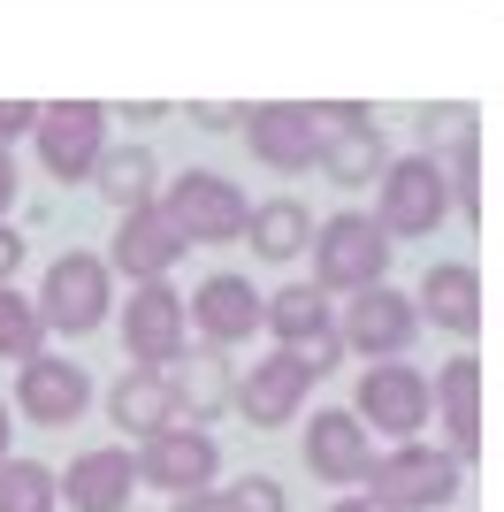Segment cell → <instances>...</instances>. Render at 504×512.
Listing matches in <instances>:
<instances>
[{
  "label": "cell",
  "instance_id": "15",
  "mask_svg": "<svg viewBox=\"0 0 504 512\" xmlns=\"http://www.w3.org/2000/svg\"><path fill=\"white\" fill-rule=\"evenodd\" d=\"M306 467H314L321 482H359V474L375 467L367 428H359L352 413H314V428H306Z\"/></svg>",
  "mask_w": 504,
  "mask_h": 512
},
{
  "label": "cell",
  "instance_id": "5",
  "mask_svg": "<svg viewBox=\"0 0 504 512\" xmlns=\"http://www.w3.org/2000/svg\"><path fill=\"white\" fill-rule=\"evenodd\" d=\"M314 245H321V283H336V291H375L390 268V237L367 214H336Z\"/></svg>",
  "mask_w": 504,
  "mask_h": 512
},
{
  "label": "cell",
  "instance_id": "18",
  "mask_svg": "<svg viewBox=\"0 0 504 512\" xmlns=\"http://www.w3.org/2000/svg\"><path fill=\"white\" fill-rule=\"evenodd\" d=\"M107 413H115V428L123 436H161V428H176V398H168V375H153V367H130L123 383H115V398H107Z\"/></svg>",
  "mask_w": 504,
  "mask_h": 512
},
{
  "label": "cell",
  "instance_id": "28",
  "mask_svg": "<svg viewBox=\"0 0 504 512\" xmlns=\"http://www.w3.org/2000/svg\"><path fill=\"white\" fill-rule=\"evenodd\" d=\"M230 505H237V512H283V482L245 474V482H230Z\"/></svg>",
  "mask_w": 504,
  "mask_h": 512
},
{
  "label": "cell",
  "instance_id": "31",
  "mask_svg": "<svg viewBox=\"0 0 504 512\" xmlns=\"http://www.w3.org/2000/svg\"><path fill=\"white\" fill-rule=\"evenodd\" d=\"M16 260H23V237H8V230H0V283L16 276Z\"/></svg>",
  "mask_w": 504,
  "mask_h": 512
},
{
  "label": "cell",
  "instance_id": "6",
  "mask_svg": "<svg viewBox=\"0 0 504 512\" xmlns=\"http://www.w3.org/2000/svg\"><path fill=\"white\" fill-rule=\"evenodd\" d=\"M39 321H54L62 337H84V329H100L107 321V268L92 253H62L46 268V306Z\"/></svg>",
  "mask_w": 504,
  "mask_h": 512
},
{
  "label": "cell",
  "instance_id": "3",
  "mask_svg": "<svg viewBox=\"0 0 504 512\" xmlns=\"http://www.w3.org/2000/svg\"><path fill=\"white\" fill-rule=\"evenodd\" d=\"M214 474H222V451H214L207 428H161V436H146V451H138V482H153V490L168 497H191V490H214Z\"/></svg>",
  "mask_w": 504,
  "mask_h": 512
},
{
  "label": "cell",
  "instance_id": "9",
  "mask_svg": "<svg viewBox=\"0 0 504 512\" xmlns=\"http://www.w3.org/2000/svg\"><path fill=\"white\" fill-rule=\"evenodd\" d=\"M16 406L31 413L39 428H69L84 406H92V375H84L77 360H46V352H31V360H23V383H16Z\"/></svg>",
  "mask_w": 504,
  "mask_h": 512
},
{
  "label": "cell",
  "instance_id": "22",
  "mask_svg": "<svg viewBox=\"0 0 504 512\" xmlns=\"http://www.w3.org/2000/svg\"><path fill=\"white\" fill-rule=\"evenodd\" d=\"M168 375V398H176V421L199 428L222 413V398H230V375H222V360L214 352H191V367H161Z\"/></svg>",
  "mask_w": 504,
  "mask_h": 512
},
{
  "label": "cell",
  "instance_id": "7",
  "mask_svg": "<svg viewBox=\"0 0 504 512\" xmlns=\"http://www.w3.org/2000/svg\"><path fill=\"white\" fill-rule=\"evenodd\" d=\"M123 344L138 367H176L184 360V299L168 291V283H138L130 291V314H123Z\"/></svg>",
  "mask_w": 504,
  "mask_h": 512
},
{
  "label": "cell",
  "instance_id": "14",
  "mask_svg": "<svg viewBox=\"0 0 504 512\" xmlns=\"http://www.w3.org/2000/svg\"><path fill=\"white\" fill-rule=\"evenodd\" d=\"M176 253H184V237L168 230L161 207H130L123 214V237H115V268L138 283H161L168 268H176Z\"/></svg>",
  "mask_w": 504,
  "mask_h": 512
},
{
  "label": "cell",
  "instance_id": "11",
  "mask_svg": "<svg viewBox=\"0 0 504 512\" xmlns=\"http://www.w3.org/2000/svg\"><path fill=\"white\" fill-rule=\"evenodd\" d=\"M306 390H314V367L298 360V352H275V360H252V375L237 383V413L252 428H283Z\"/></svg>",
  "mask_w": 504,
  "mask_h": 512
},
{
  "label": "cell",
  "instance_id": "1",
  "mask_svg": "<svg viewBox=\"0 0 504 512\" xmlns=\"http://www.w3.org/2000/svg\"><path fill=\"white\" fill-rule=\"evenodd\" d=\"M367 482V505L382 512H428V505H451L459 497V459L451 451H428V444H398L390 459L359 474Z\"/></svg>",
  "mask_w": 504,
  "mask_h": 512
},
{
  "label": "cell",
  "instance_id": "23",
  "mask_svg": "<svg viewBox=\"0 0 504 512\" xmlns=\"http://www.w3.org/2000/svg\"><path fill=\"white\" fill-rule=\"evenodd\" d=\"M260 321L283 337V352H298V344H314L321 329H329V299H321L314 283H291V291H275V299L260 306Z\"/></svg>",
  "mask_w": 504,
  "mask_h": 512
},
{
  "label": "cell",
  "instance_id": "29",
  "mask_svg": "<svg viewBox=\"0 0 504 512\" xmlns=\"http://www.w3.org/2000/svg\"><path fill=\"white\" fill-rule=\"evenodd\" d=\"M176 512H237V505H230V490L214 482V490H191V497H176Z\"/></svg>",
  "mask_w": 504,
  "mask_h": 512
},
{
  "label": "cell",
  "instance_id": "33",
  "mask_svg": "<svg viewBox=\"0 0 504 512\" xmlns=\"http://www.w3.org/2000/svg\"><path fill=\"white\" fill-rule=\"evenodd\" d=\"M329 512H382V505H367V497H344V505H329Z\"/></svg>",
  "mask_w": 504,
  "mask_h": 512
},
{
  "label": "cell",
  "instance_id": "32",
  "mask_svg": "<svg viewBox=\"0 0 504 512\" xmlns=\"http://www.w3.org/2000/svg\"><path fill=\"white\" fill-rule=\"evenodd\" d=\"M8 199H16V161L0 153V214H8Z\"/></svg>",
  "mask_w": 504,
  "mask_h": 512
},
{
  "label": "cell",
  "instance_id": "25",
  "mask_svg": "<svg viewBox=\"0 0 504 512\" xmlns=\"http://www.w3.org/2000/svg\"><path fill=\"white\" fill-rule=\"evenodd\" d=\"M62 490H54V467L39 459H0V512H54Z\"/></svg>",
  "mask_w": 504,
  "mask_h": 512
},
{
  "label": "cell",
  "instance_id": "2",
  "mask_svg": "<svg viewBox=\"0 0 504 512\" xmlns=\"http://www.w3.org/2000/svg\"><path fill=\"white\" fill-rule=\"evenodd\" d=\"M168 230L191 237V245H230V237H245V192L237 184H222V176H176V192H168Z\"/></svg>",
  "mask_w": 504,
  "mask_h": 512
},
{
  "label": "cell",
  "instance_id": "16",
  "mask_svg": "<svg viewBox=\"0 0 504 512\" xmlns=\"http://www.w3.org/2000/svg\"><path fill=\"white\" fill-rule=\"evenodd\" d=\"M428 406H443V421H451V459H474V444H482V360H451L436 375V390H428Z\"/></svg>",
  "mask_w": 504,
  "mask_h": 512
},
{
  "label": "cell",
  "instance_id": "21",
  "mask_svg": "<svg viewBox=\"0 0 504 512\" xmlns=\"http://www.w3.org/2000/svg\"><path fill=\"white\" fill-rule=\"evenodd\" d=\"M252 153L268 169H306L314 161V115L306 107H260L252 115Z\"/></svg>",
  "mask_w": 504,
  "mask_h": 512
},
{
  "label": "cell",
  "instance_id": "20",
  "mask_svg": "<svg viewBox=\"0 0 504 512\" xmlns=\"http://www.w3.org/2000/svg\"><path fill=\"white\" fill-rule=\"evenodd\" d=\"M191 314H199V329H207L214 344H230V337H252L260 329V291H252L245 276H214L199 299H191Z\"/></svg>",
  "mask_w": 504,
  "mask_h": 512
},
{
  "label": "cell",
  "instance_id": "8",
  "mask_svg": "<svg viewBox=\"0 0 504 512\" xmlns=\"http://www.w3.org/2000/svg\"><path fill=\"white\" fill-rule=\"evenodd\" d=\"M443 207H451V184H443V161H428V153H413L382 176V230L420 237L443 222Z\"/></svg>",
  "mask_w": 504,
  "mask_h": 512
},
{
  "label": "cell",
  "instance_id": "10",
  "mask_svg": "<svg viewBox=\"0 0 504 512\" xmlns=\"http://www.w3.org/2000/svg\"><path fill=\"white\" fill-rule=\"evenodd\" d=\"M306 115H314V153L336 184H367L382 169V138L375 123H359V107H306Z\"/></svg>",
  "mask_w": 504,
  "mask_h": 512
},
{
  "label": "cell",
  "instance_id": "4",
  "mask_svg": "<svg viewBox=\"0 0 504 512\" xmlns=\"http://www.w3.org/2000/svg\"><path fill=\"white\" fill-rule=\"evenodd\" d=\"M352 421L359 428L375 421L382 436H420V421H428V375H413L405 360H375L367 375H359Z\"/></svg>",
  "mask_w": 504,
  "mask_h": 512
},
{
  "label": "cell",
  "instance_id": "24",
  "mask_svg": "<svg viewBox=\"0 0 504 512\" xmlns=\"http://www.w3.org/2000/svg\"><path fill=\"white\" fill-rule=\"evenodd\" d=\"M245 230H252V245H260L268 260H291L298 245L314 237V222H306V207H298V199H268V207L245 214Z\"/></svg>",
  "mask_w": 504,
  "mask_h": 512
},
{
  "label": "cell",
  "instance_id": "17",
  "mask_svg": "<svg viewBox=\"0 0 504 512\" xmlns=\"http://www.w3.org/2000/svg\"><path fill=\"white\" fill-rule=\"evenodd\" d=\"M405 337H413V306L390 299V291H367V299H352V321H344V344L352 352H375V360H398Z\"/></svg>",
  "mask_w": 504,
  "mask_h": 512
},
{
  "label": "cell",
  "instance_id": "30",
  "mask_svg": "<svg viewBox=\"0 0 504 512\" xmlns=\"http://www.w3.org/2000/svg\"><path fill=\"white\" fill-rule=\"evenodd\" d=\"M39 123V107H23V100H0V138H16V130Z\"/></svg>",
  "mask_w": 504,
  "mask_h": 512
},
{
  "label": "cell",
  "instance_id": "34",
  "mask_svg": "<svg viewBox=\"0 0 504 512\" xmlns=\"http://www.w3.org/2000/svg\"><path fill=\"white\" fill-rule=\"evenodd\" d=\"M0 459H8V406H0Z\"/></svg>",
  "mask_w": 504,
  "mask_h": 512
},
{
  "label": "cell",
  "instance_id": "27",
  "mask_svg": "<svg viewBox=\"0 0 504 512\" xmlns=\"http://www.w3.org/2000/svg\"><path fill=\"white\" fill-rule=\"evenodd\" d=\"M31 352H39V306L0 283V360H31Z\"/></svg>",
  "mask_w": 504,
  "mask_h": 512
},
{
  "label": "cell",
  "instance_id": "26",
  "mask_svg": "<svg viewBox=\"0 0 504 512\" xmlns=\"http://www.w3.org/2000/svg\"><path fill=\"white\" fill-rule=\"evenodd\" d=\"M107 199H115V207H146V192H153V153H138V146H123V153H107Z\"/></svg>",
  "mask_w": 504,
  "mask_h": 512
},
{
  "label": "cell",
  "instance_id": "12",
  "mask_svg": "<svg viewBox=\"0 0 504 512\" xmlns=\"http://www.w3.org/2000/svg\"><path fill=\"white\" fill-rule=\"evenodd\" d=\"M54 490L69 497V512H130L138 459L130 451H84V459H69V474H54Z\"/></svg>",
  "mask_w": 504,
  "mask_h": 512
},
{
  "label": "cell",
  "instance_id": "13",
  "mask_svg": "<svg viewBox=\"0 0 504 512\" xmlns=\"http://www.w3.org/2000/svg\"><path fill=\"white\" fill-rule=\"evenodd\" d=\"M39 153L54 176H84L100 161V107L92 100H62V107H39Z\"/></svg>",
  "mask_w": 504,
  "mask_h": 512
},
{
  "label": "cell",
  "instance_id": "19",
  "mask_svg": "<svg viewBox=\"0 0 504 512\" xmlns=\"http://www.w3.org/2000/svg\"><path fill=\"white\" fill-rule=\"evenodd\" d=\"M420 306H428L443 329L474 337V329H482V276H474V268H459V260H443V268H428V276H420Z\"/></svg>",
  "mask_w": 504,
  "mask_h": 512
}]
</instances>
